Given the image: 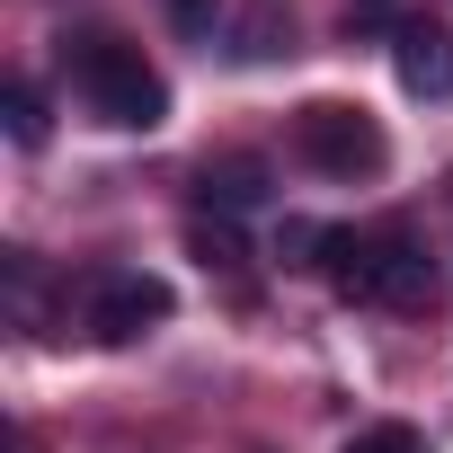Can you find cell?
Returning a JSON list of instances; mask_svg holds the SVG:
<instances>
[{"label": "cell", "mask_w": 453, "mask_h": 453, "mask_svg": "<svg viewBox=\"0 0 453 453\" xmlns=\"http://www.w3.org/2000/svg\"><path fill=\"white\" fill-rule=\"evenodd\" d=\"M63 63L81 72L89 116H107V125H125V134H151V125L169 116V81H160L134 45H116V36H81V45H63Z\"/></svg>", "instance_id": "cell-1"}, {"label": "cell", "mask_w": 453, "mask_h": 453, "mask_svg": "<svg viewBox=\"0 0 453 453\" xmlns=\"http://www.w3.org/2000/svg\"><path fill=\"white\" fill-rule=\"evenodd\" d=\"M294 151H303L320 178H373V169L391 160L382 125H373L365 107H347V98H311V107L294 116Z\"/></svg>", "instance_id": "cell-2"}, {"label": "cell", "mask_w": 453, "mask_h": 453, "mask_svg": "<svg viewBox=\"0 0 453 453\" xmlns=\"http://www.w3.org/2000/svg\"><path fill=\"white\" fill-rule=\"evenodd\" d=\"M169 303H178V294H169L160 276H142V267H107V276L89 285V329H98L107 347H134L142 329L169 320Z\"/></svg>", "instance_id": "cell-3"}, {"label": "cell", "mask_w": 453, "mask_h": 453, "mask_svg": "<svg viewBox=\"0 0 453 453\" xmlns=\"http://www.w3.org/2000/svg\"><path fill=\"white\" fill-rule=\"evenodd\" d=\"M311 267H320V285H329L338 303H373V294H382V241L356 232V222H329Z\"/></svg>", "instance_id": "cell-4"}, {"label": "cell", "mask_w": 453, "mask_h": 453, "mask_svg": "<svg viewBox=\"0 0 453 453\" xmlns=\"http://www.w3.org/2000/svg\"><path fill=\"white\" fill-rule=\"evenodd\" d=\"M391 72H400L409 98H453V27H400Z\"/></svg>", "instance_id": "cell-5"}, {"label": "cell", "mask_w": 453, "mask_h": 453, "mask_svg": "<svg viewBox=\"0 0 453 453\" xmlns=\"http://www.w3.org/2000/svg\"><path fill=\"white\" fill-rule=\"evenodd\" d=\"M373 303H391V311H426V303H435V258H426L418 241L391 232V241H382V294H373Z\"/></svg>", "instance_id": "cell-6"}, {"label": "cell", "mask_w": 453, "mask_h": 453, "mask_svg": "<svg viewBox=\"0 0 453 453\" xmlns=\"http://www.w3.org/2000/svg\"><path fill=\"white\" fill-rule=\"evenodd\" d=\"M232 54H241V63H276V54H294V10H285V0H250V10L232 19Z\"/></svg>", "instance_id": "cell-7"}, {"label": "cell", "mask_w": 453, "mask_h": 453, "mask_svg": "<svg viewBox=\"0 0 453 453\" xmlns=\"http://www.w3.org/2000/svg\"><path fill=\"white\" fill-rule=\"evenodd\" d=\"M196 196H204V204H222V213H241V204H267V160H204Z\"/></svg>", "instance_id": "cell-8"}, {"label": "cell", "mask_w": 453, "mask_h": 453, "mask_svg": "<svg viewBox=\"0 0 453 453\" xmlns=\"http://www.w3.org/2000/svg\"><path fill=\"white\" fill-rule=\"evenodd\" d=\"M0 116H10V142H19V151H36V142H45V125H54V116H45V98H36L27 81L0 89Z\"/></svg>", "instance_id": "cell-9"}, {"label": "cell", "mask_w": 453, "mask_h": 453, "mask_svg": "<svg viewBox=\"0 0 453 453\" xmlns=\"http://www.w3.org/2000/svg\"><path fill=\"white\" fill-rule=\"evenodd\" d=\"M187 250H196L204 267H222V276H241V258H250V250H241V232H232V222H196V232H187Z\"/></svg>", "instance_id": "cell-10"}, {"label": "cell", "mask_w": 453, "mask_h": 453, "mask_svg": "<svg viewBox=\"0 0 453 453\" xmlns=\"http://www.w3.org/2000/svg\"><path fill=\"white\" fill-rule=\"evenodd\" d=\"M347 453H426V435H418V426H400V418H391V426H365V435H356V444H347Z\"/></svg>", "instance_id": "cell-11"}, {"label": "cell", "mask_w": 453, "mask_h": 453, "mask_svg": "<svg viewBox=\"0 0 453 453\" xmlns=\"http://www.w3.org/2000/svg\"><path fill=\"white\" fill-rule=\"evenodd\" d=\"M169 19H178V36H213V0H169Z\"/></svg>", "instance_id": "cell-12"}, {"label": "cell", "mask_w": 453, "mask_h": 453, "mask_svg": "<svg viewBox=\"0 0 453 453\" xmlns=\"http://www.w3.org/2000/svg\"><path fill=\"white\" fill-rule=\"evenodd\" d=\"M347 27H391V0H347Z\"/></svg>", "instance_id": "cell-13"}]
</instances>
